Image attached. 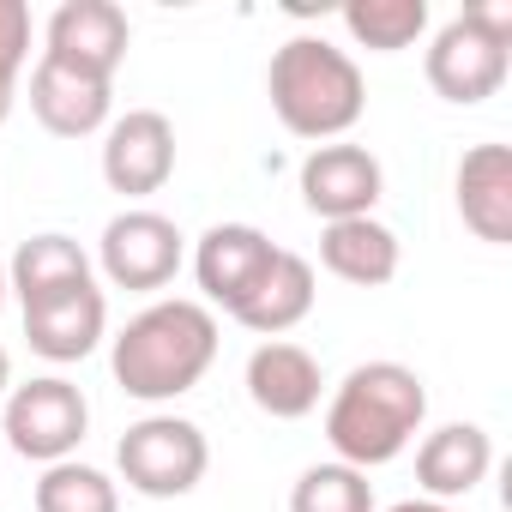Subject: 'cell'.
Masks as SVG:
<instances>
[{
  "mask_svg": "<svg viewBox=\"0 0 512 512\" xmlns=\"http://www.w3.org/2000/svg\"><path fill=\"white\" fill-rule=\"evenodd\" d=\"M320 362L302 350V344H260L247 356V398L260 404L272 422H302L308 410H320Z\"/></svg>",
  "mask_w": 512,
  "mask_h": 512,
  "instance_id": "obj_14",
  "label": "cell"
},
{
  "mask_svg": "<svg viewBox=\"0 0 512 512\" xmlns=\"http://www.w3.org/2000/svg\"><path fill=\"white\" fill-rule=\"evenodd\" d=\"M386 193V175H380V157L368 145H314L302 157V205L326 223H344V217H374Z\"/></svg>",
  "mask_w": 512,
  "mask_h": 512,
  "instance_id": "obj_9",
  "label": "cell"
},
{
  "mask_svg": "<svg viewBox=\"0 0 512 512\" xmlns=\"http://www.w3.org/2000/svg\"><path fill=\"white\" fill-rule=\"evenodd\" d=\"M488 464H494V440H488V428H476V422H446V428H434L422 446H416V482L428 488V500H464L482 476H488Z\"/></svg>",
  "mask_w": 512,
  "mask_h": 512,
  "instance_id": "obj_16",
  "label": "cell"
},
{
  "mask_svg": "<svg viewBox=\"0 0 512 512\" xmlns=\"http://www.w3.org/2000/svg\"><path fill=\"white\" fill-rule=\"evenodd\" d=\"M458 217L488 247L512 241V151L506 145H470L464 151V163H458Z\"/></svg>",
  "mask_w": 512,
  "mask_h": 512,
  "instance_id": "obj_15",
  "label": "cell"
},
{
  "mask_svg": "<svg viewBox=\"0 0 512 512\" xmlns=\"http://www.w3.org/2000/svg\"><path fill=\"white\" fill-rule=\"evenodd\" d=\"M266 97H272V115L296 133V139H338L362 121L368 109V85H362V67L332 49L326 37H290L278 55H272V73H266Z\"/></svg>",
  "mask_w": 512,
  "mask_h": 512,
  "instance_id": "obj_3",
  "label": "cell"
},
{
  "mask_svg": "<svg viewBox=\"0 0 512 512\" xmlns=\"http://www.w3.org/2000/svg\"><path fill=\"white\" fill-rule=\"evenodd\" d=\"M7 115H13V79H0V127H7Z\"/></svg>",
  "mask_w": 512,
  "mask_h": 512,
  "instance_id": "obj_25",
  "label": "cell"
},
{
  "mask_svg": "<svg viewBox=\"0 0 512 512\" xmlns=\"http://www.w3.org/2000/svg\"><path fill=\"white\" fill-rule=\"evenodd\" d=\"M109 103H115V91H109V79H91V73H79V67H61V61H37V73H31V115L55 133V139H85V133H97L103 121H109Z\"/></svg>",
  "mask_w": 512,
  "mask_h": 512,
  "instance_id": "obj_12",
  "label": "cell"
},
{
  "mask_svg": "<svg viewBox=\"0 0 512 512\" xmlns=\"http://www.w3.org/2000/svg\"><path fill=\"white\" fill-rule=\"evenodd\" d=\"M79 284H91V253L73 241V235H31V241H19V253H13V266H7V290L31 308V302H49V296H67V290H79Z\"/></svg>",
  "mask_w": 512,
  "mask_h": 512,
  "instance_id": "obj_18",
  "label": "cell"
},
{
  "mask_svg": "<svg viewBox=\"0 0 512 512\" xmlns=\"http://www.w3.org/2000/svg\"><path fill=\"white\" fill-rule=\"evenodd\" d=\"M0 302H7V260H0Z\"/></svg>",
  "mask_w": 512,
  "mask_h": 512,
  "instance_id": "obj_27",
  "label": "cell"
},
{
  "mask_svg": "<svg viewBox=\"0 0 512 512\" xmlns=\"http://www.w3.org/2000/svg\"><path fill=\"white\" fill-rule=\"evenodd\" d=\"M428 422V386L416 368L404 362H362L338 380L332 404H326V440L338 452V464L350 470H380L392 464Z\"/></svg>",
  "mask_w": 512,
  "mask_h": 512,
  "instance_id": "obj_1",
  "label": "cell"
},
{
  "mask_svg": "<svg viewBox=\"0 0 512 512\" xmlns=\"http://www.w3.org/2000/svg\"><path fill=\"white\" fill-rule=\"evenodd\" d=\"M31 55V7L25 0H0V79H19Z\"/></svg>",
  "mask_w": 512,
  "mask_h": 512,
  "instance_id": "obj_23",
  "label": "cell"
},
{
  "mask_svg": "<svg viewBox=\"0 0 512 512\" xmlns=\"http://www.w3.org/2000/svg\"><path fill=\"white\" fill-rule=\"evenodd\" d=\"M103 326H109V302H103L97 284H79L67 296H49V302L25 308V338L49 362H85L103 344Z\"/></svg>",
  "mask_w": 512,
  "mask_h": 512,
  "instance_id": "obj_13",
  "label": "cell"
},
{
  "mask_svg": "<svg viewBox=\"0 0 512 512\" xmlns=\"http://www.w3.org/2000/svg\"><path fill=\"white\" fill-rule=\"evenodd\" d=\"M85 428H91V404H85V392H79L73 380H61V374H43V380L7 392L0 440H7L19 458L43 464V470L61 464V458H73L79 440H85Z\"/></svg>",
  "mask_w": 512,
  "mask_h": 512,
  "instance_id": "obj_6",
  "label": "cell"
},
{
  "mask_svg": "<svg viewBox=\"0 0 512 512\" xmlns=\"http://www.w3.org/2000/svg\"><path fill=\"white\" fill-rule=\"evenodd\" d=\"M386 512H452V506H440V500H398V506H386Z\"/></svg>",
  "mask_w": 512,
  "mask_h": 512,
  "instance_id": "obj_24",
  "label": "cell"
},
{
  "mask_svg": "<svg viewBox=\"0 0 512 512\" xmlns=\"http://www.w3.org/2000/svg\"><path fill=\"white\" fill-rule=\"evenodd\" d=\"M37 512H121V494L103 470L61 458L37 476Z\"/></svg>",
  "mask_w": 512,
  "mask_h": 512,
  "instance_id": "obj_21",
  "label": "cell"
},
{
  "mask_svg": "<svg viewBox=\"0 0 512 512\" xmlns=\"http://www.w3.org/2000/svg\"><path fill=\"white\" fill-rule=\"evenodd\" d=\"M308 314H314V266L302 260V253H278V266L266 272L260 290L247 296V308L235 314V326L260 332V338H284Z\"/></svg>",
  "mask_w": 512,
  "mask_h": 512,
  "instance_id": "obj_19",
  "label": "cell"
},
{
  "mask_svg": "<svg viewBox=\"0 0 512 512\" xmlns=\"http://www.w3.org/2000/svg\"><path fill=\"white\" fill-rule=\"evenodd\" d=\"M344 31L374 55H398L428 31V0H350Z\"/></svg>",
  "mask_w": 512,
  "mask_h": 512,
  "instance_id": "obj_20",
  "label": "cell"
},
{
  "mask_svg": "<svg viewBox=\"0 0 512 512\" xmlns=\"http://www.w3.org/2000/svg\"><path fill=\"white\" fill-rule=\"evenodd\" d=\"M187 235L163 217V211H121L109 217L103 241H97V266L115 290H163L181 272V247Z\"/></svg>",
  "mask_w": 512,
  "mask_h": 512,
  "instance_id": "obj_7",
  "label": "cell"
},
{
  "mask_svg": "<svg viewBox=\"0 0 512 512\" xmlns=\"http://www.w3.org/2000/svg\"><path fill=\"white\" fill-rule=\"evenodd\" d=\"M127 13L115 7V0H67V7H55L49 19V61L61 67H79L91 79H115V67L127 61Z\"/></svg>",
  "mask_w": 512,
  "mask_h": 512,
  "instance_id": "obj_10",
  "label": "cell"
},
{
  "mask_svg": "<svg viewBox=\"0 0 512 512\" xmlns=\"http://www.w3.org/2000/svg\"><path fill=\"white\" fill-rule=\"evenodd\" d=\"M320 266L356 290H380L398 278V235L380 223V217H344V223H326L320 235Z\"/></svg>",
  "mask_w": 512,
  "mask_h": 512,
  "instance_id": "obj_17",
  "label": "cell"
},
{
  "mask_svg": "<svg viewBox=\"0 0 512 512\" xmlns=\"http://www.w3.org/2000/svg\"><path fill=\"white\" fill-rule=\"evenodd\" d=\"M278 253L284 247H272L266 229H253V223H217L193 247V278H199L205 302H217L235 320L247 308V296L266 284V272L278 266Z\"/></svg>",
  "mask_w": 512,
  "mask_h": 512,
  "instance_id": "obj_8",
  "label": "cell"
},
{
  "mask_svg": "<svg viewBox=\"0 0 512 512\" xmlns=\"http://www.w3.org/2000/svg\"><path fill=\"white\" fill-rule=\"evenodd\" d=\"M290 512H374V482L350 464H314L296 476Z\"/></svg>",
  "mask_w": 512,
  "mask_h": 512,
  "instance_id": "obj_22",
  "label": "cell"
},
{
  "mask_svg": "<svg viewBox=\"0 0 512 512\" xmlns=\"http://www.w3.org/2000/svg\"><path fill=\"white\" fill-rule=\"evenodd\" d=\"M175 175V127L157 109H127L103 139V181L127 199L157 193Z\"/></svg>",
  "mask_w": 512,
  "mask_h": 512,
  "instance_id": "obj_11",
  "label": "cell"
},
{
  "mask_svg": "<svg viewBox=\"0 0 512 512\" xmlns=\"http://www.w3.org/2000/svg\"><path fill=\"white\" fill-rule=\"evenodd\" d=\"M7 386H13V362H7V350H0V398H7Z\"/></svg>",
  "mask_w": 512,
  "mask_h": 512,
  "instance_id": "obj_26",
  "label": "cell"
},
{
  "mask_svg": "<svg viewBox=\"0 0 512 512\" xmlns=\"http://www.w3.org/2000/svg\"><path fill=\"white\" fill-rule=\"evenodd\" d=\"M211 362H217V320L205 302H181V296L133 314L109 350L115 386L139 404H169L193 392Z\"/></svg>",
  "mask_w": 512,
  "mask_h": 512,
  "instance_id": "obj_2",
  "label": "cell"
},
{
  "mask_svg": "<svg viewBox=\"0 0 512 512\" xmlns=\"http://www.w3.org/2000/svg\"><path fill=\"white\" fill-rule=\"evenodd\" d=\"M512 7L494 0V7H464L458 19H446L428 43V85L434 97L470 109V103H488L500 85H506V67H512Z\"/></svg>",
  "mask_w": 512,
  "mask_h": 512,
  "instance_id": "obj_4",
  "label": "cell"
},
{
  "mask_svg": "<svg viewBox=\"0 0 512 512\" xmlns=\"http://www.w3.org/2000/svg\"><path fill=\"white\" fill-rule=\"evenodd\" d=\"M115 464H121V482L133 494L181 500V494L199 488V476L211 464V446H205V428L187 422V416H145L121 434Z\"/></svg>",
  "mask_w": 512,
  "mask_h": 512,
  "instance_id": "obj_5",
  "label": "cell"
}]
</instances>
